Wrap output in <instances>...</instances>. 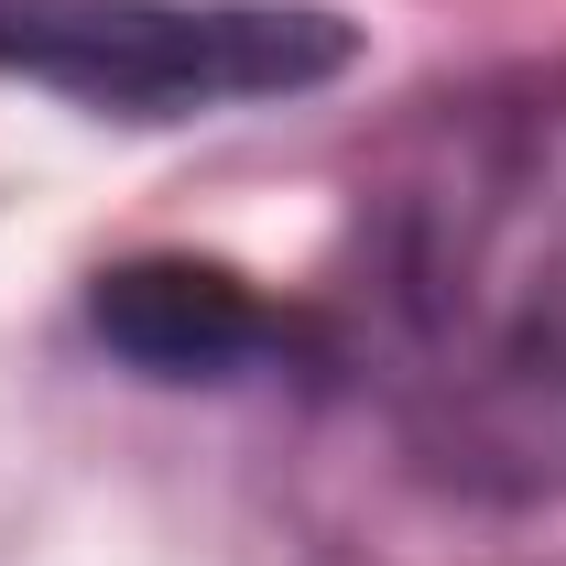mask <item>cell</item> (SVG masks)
Wrapping results in <instances>:
<instances>
[{"mask_svg": "<svg viewBox=\"0 0 566 566\" xmlns=\"http://www.w3.org/2000/svg\"><path fill=\"white\" fill-rule=\"evenodd\" d=\"M0 66L120 120H208L349 66L338 11L283 0H0Z\"/></svg>", "mask_w": 566, "mask_h": 566, "instance_id": "2", "label": "cell"}, {"mask_svg": "<svg viewBox=\"0 0 566 566\" xmlns=\"http://www.w3.org/2000/svg\"><path fill=\"white\" fill-rule=\"evenodd\" d=\"M349 370L436 480H566V76L447 98L359 197Z\"/></svg>", "mask_w": 566, "mask_h": 566, "instance_id": "1", "label": "cell"}, {"mask_svg": "<svg viewBox=\"0 0 566 566\" xmlns=\"http://www.w3.org/2000/svg\"><path fill=\"white\" fill-rule=\"evenodd\" d=\"M98 327L132 359H153V370H229V359L283 338L251 305V283L208 273V262H132V273H109L98 283Z\"/></svg>", "mask_w": 566, "mask_h": 566, "instance_id": "3", "label": "cell"}]
</instances>
